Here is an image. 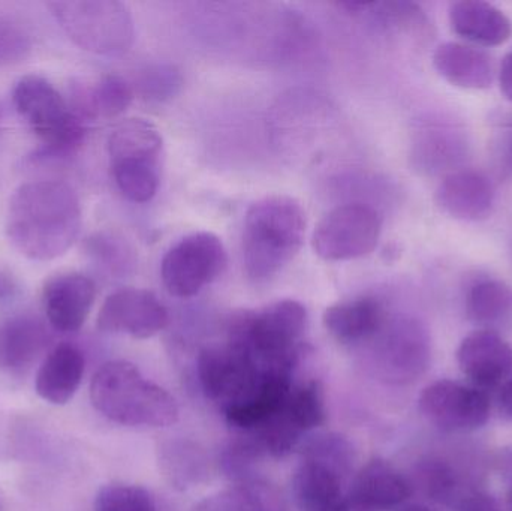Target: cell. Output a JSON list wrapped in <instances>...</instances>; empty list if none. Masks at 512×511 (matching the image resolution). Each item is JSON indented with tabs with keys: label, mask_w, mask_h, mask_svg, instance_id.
Wrapping results in <instances>:
<instances>
[{
	"label": "cell",
	"mask_w": 512,
	"mask_h": 511,
	"mask_svg": "<svg viewBox=\"0 0 512 511\" xmlns=\"http://www.w3.org/2000/svg\"><path fill=\"white\" fill-rule=\"evenodd\" d=\"M81 204L77 192L60 180L23 183L9 198L6 236L33 261H51L69 251L80 236Z\"/></svg>",
	"instance_id": "cell-1"
},
{
	"label": "cell",
	"mask_w": 512,
	"mask_h": 511,
	"mask_svg": "<svg viewBox=\"0 0 512 511\" xmlns=\"http://www.w3.org/2000/svg\"><path fill=\"white\" fill-rule=\"evenodd\" d=\"M93 407L123 426L168 428L179 420L176 399L125 360L105 363L90 383Z\"/></svg>",
	"instance_id": "cell-2"
},
{
	"label": "cell",
	"mask_w": 512,
	"mask_h": 511,
	"mask_svg": "<svg viewBox=\"0 0 512 511\" xmlns=\"http://www.w3.org/2000/svg\"><path fill=\"white\" fill-rule=\"evenodd\" d=\"M306 213L292 197L270 195L255 201L245 218L243 260L254 281H267L288 266L300 251Z\"/></svg>",
	"instance_id": "cell-3"
},
{
	"label": "cell",
	"mask_w": 512,
	"mask_h": 511,
	"mask_svg": "<svg viewBox=\"0 0 512 511\" xmlns=\"http://www.w3.org/2000/svg\"><path fill=\"white\" fill-rule=\"evenodd\" d=\"M306 323V308L300 302L279 300L259 311L234 317L228 342L242 348L265 371H294Z\"/></svg>",
	"instance_id": "cell-4"
},
{
	"label": "cell",
	"mask_w": 512,
	"mask_h": 511,
	"mask_svg": "<svg viewBox=\"0 0 512 511\" xmlns=\"http://www.w3.org/2000/svg\"><path fill=\"white\" fill-rule=\"evenodd\" d=\"M47 6L69 39L90 53L116 56L134 41V21L122 2L56 0Z\"/></svg>",
	"instance_id": "cell-5"
},
{
	"label": "cell",
	"mask_w": 512,
	"mask_h": 511,
	"mask_svg": "<svg viewBox=\"0 0 512 511\" xmlns=\"http://www.w3.org/2000/svg\"><path fill=\"white\" fill-rule=\"evenodd\" d=\"M12 101L17 113L44 143V155H65L83 143L84 120L45 78H21L15 84Z\"/></svg>",
	"instance_id": "cell-6"
},
{
	"label": "cell",
	"mask_w": 512,
	"mask_h": 511,
	"mask_svg": "<svg viewBox=\"0 0 512 511\" xmlns=\"http://www.w3.org/2000/svg\"><path fill=\"white\" fill-rule=\"evenodd\" d=\"M372 353V374L391 386L420 380L432 362V341L423 323L411 317L385 321Z\"/></svg>",
	"instance_id": "cell-7"
},
{
	"label": "cell",
	"mask_w": 512,
	"mask_h": 511,
	"mask_svg": "<svg viewBox=\"0 0 512 511\" xmlns=\"http://www.w3.org/2000/svg\"><path fill=\"white\" fill-rule=\"evenodd\" d=\"M228 258L224 243L216 234H189L165 254L161 264L162 282L171 296H197L204 287L224 273Z\"/></svg>",
	"instance_id": "cell-8"
},
{
	"label": "cell",
	"mask_w": 512,
	"mask_h": 511,
	"mask_svg": "<svg viewBox=\"0 0 512 511\" xmlns=\"http://www.w3.org/2000/svg\"><path fill=\"white\" fill-rule=\"evenodd\" d=\"M381 218L366 204L336 207L319 221L312 236L315 254L325 261H348L375 251Z\"/></svg>",
	"instance_id": "cell-9"
},
{
	"label": "cell",
	"mask_w": 512,
	"mask_h": 511,
	"mask_svg": "<svg viewBox=\"0 0 512 511\" xmlns=\"http://www.w3.org/2000/svg\"><path fill=\"white\" fill-rule=\"evenodd\" d=\"M418 405L423 416L445 432H471L483 428L492 408L484 390L450 380L427 386Z\"/></svg>",
	"instance_id": "cell-10"
},
{
	"label": "cell",
	"mask_w": 512,
	"mask_h": 511,
	"mask_svg": "<svg viewBox=\"0 0 512 511\" xmlns=\"http://www.w3.org/2000/svg\"><path fill=\"white\" fill-rule=\"evenodd\" d=\"M168 318L167 308L155 294L123 288L105 299L98 314V327L105 333L149 339L167 327Z\"/></svg>",
	"instance_id": "cell-11"
},
{
	"label": "cell",
	"mask_w": 512,
	"mask_h": 511,
	"mask_svg": "<svg viewBox=\"0 0 512 511\" xmlns=\"http://www.w3.org/2000/svg\"><path fill=\"white\" fill-rule=\"evenodd\" d=\"M96 285L81 273H62L45 282L42 305L48 323L62 333L80 330L86 323L93 303Z\"/></svg>",
	"instance_id": "cell-12"
},
{
	"label": "cell",
	"mask_w": 512,
	"mask_h": 511,
	"mask_svg": "<svg viewBox=\"0 0 512 511\" xmlns=\"http://www.w3.org/2000/svg\"><path fill=\"white\" fill-rule=\"evenodd\" d=\"M457 363L478 389H493L510 378L512 347L493 330H477L463 339Z\"/></svg>",
	"instance_id": "cell-13"
},
{
	"label": "cell",
	"mask_w": 512,
	"mask_h": 511,
	"mask_svg": "<svg viewBox=\"0 0 512 511\" xmlns=\"http://www.w3.org/2000/svg\"><path fill=\"white\" fill-rule=\"evenodd\" d=\"M411 492V483L393 465L372 459L352 480L346 500L349 509L382 511L399 507L411 497Z\"/></svg>",
	"instance_id": "cell-14"
},
{
	"label": "cell",
	"mask_w": 512,
	"mask_h": 511,
	"mask_svg": "<svg viewBox=\"0 0 512 511\" xmlns=\"http://www.w3.org/2000/svg\"><path fill=\"white\" fill-rule=\"evenodd\" d=\"M435 198L447 215L460 221H481L492 212L495 189L480 171L460 170L442 180Z\"/></svg>",
	"instance_id": "cell-15"
},
{
	"label": "cell",
	"mask_w": 512,
	"mask_h": 511,
	"mask_svg": "<svg viewBox=\"0 0 512 511\" xmlns=\"http://www.w3.org/2000/svg\"><path fill=\"white\" fill-rule=\"evenodd\" d=\"M298 511H348L342 476L315 459L303 458L292 477Z\"/></svg>",
	"instance_id": "cell-16"
},
{
	"label": "cell",
	"mask_w": 512,
	"mask_h": 511,
	"mask_svg": "<svg viewBox=\"0 0 512 511\" xmlns=\"http://www.w3.org/2000/svg\"><path fill=\"white\" fill-rule=\"evenodd\" d=\"M83 353L71 344L54 347L36 374L39 398L53 405H65L74 398L84 375Z\"/></svg>",
	"instance_id": "cell-17"
},
{
	"label": "cell",
	"mask_w": 512,
	"mask_h": 511,
	"mask_svg": "<svg viewBox=\"0 0 512 511\" xmlns=\"http://www.w3.org/2000/svg\"><path fill=\"white\" fill-rule=\"evenodd\" d=\"M322 323L340 344H360L378 335L385 324V314L378 300L361 297L331 305L325 309Z\"/></svg>",
	"instance_id": "cell-18"
},
{
	"label": "cell",
	"mask_w": 512,
	"mask_h": 511,
	"mask_svg": "<svg viewBox=\"0 0 512 511\" xmlns=\"http://www.w3.org/2000/svg\"><path fill=\"white\" fill-rule=\"evenodd\" d=\"M450 23L454 32L475 44L496 47L510 39V18L492 3L463 0L450 8Z\"/></svg>",
	"instance_id": "cell-19"
},
{
	"label": "cell",
	"mask_w": 512,
	"mask_h": 511,
	"mask_svg": "<svg viewBox=\"0 0 512 511\" xmlns=\"http://www.w3.org/2000/svg\"><path fill=\"white\" fill-rule=\"evenodd\" d=\"M433 65L453 86L471 90L492 86V60L478 48L460 42H445L433 53Z\"/></svg>",
	"instance_id": "cell-20"
},
{
	"label": "cell",
	"mask_w": 512,
	"mask_h": 511,
	"mask_svg": "<svg viewBox=\"0 0 512 511\" xmlns=\"http://www.w3.org/2000/svg\"><path fill=\"white\" fill-rule=\"evenodd\" d=\"M50 335L41 320L29 315L0 324V368L21 369L38 359Z\"/></svg>",
	"instance_id": "cell-21"
},
{
	"label": "cell",
	"mask_w": 512,
	"mask_h": 511,
	"mask_svg": "<svg viewBox=\"0 0 512 511\" xmlns=\"http://www.w3.org/2000/svg\"><path fill=\"white\" fill-rule=\"evenodd\" d=\"M189 511H291L283 495L261 479L239 482L198 501Z\"/></svg>",
	"instance_id": "cell-22"
},
{
	"label": "cell",
	"mask_w": 512,
	"mask_h": 511,
	"mask_svg": "<svg viewBox=\"0 0 512 511\" xmlns=\"http://www.w3.org/2000/svg\"><path fill=\"white\" fill-rule=\"evenodd\" d=\"M134 99V89L119 75H105L92 86H80L75 90V113L81 119H113L125 113Z\"/></svg>",
	"instance_id": "cell-23"
},
{
	"label": "cell",
	"mask_w": 512,
	"mask_h": 511,
	"mask_svg": "<svg viewBox=\"0 0 512 511\" xmlns=\"http://www.w3.org/2000/svg\"><path fill=\"white\" fill-rule=\"evenodd\" d=\"M466 312L469 320L483 330L499 329L512 324V287L504 281L487 279L469 291Z\"/></svg>",
	"instance_id": "cell-24"
},
{
	"label": "cell",
	"mask_w": 512,
	"mask_h": 511,
	"mask_svg": "<svg viewBox=\"0 0 512 511\" xmlns=\"http://www.w3.org/2000/svg\"><path fill=\"white\" fill-rule=\"evenodd\" d=\"M161 152V132L147 120H125L114 128L108 138L111 162L126 161V159L159 161Z\"/></svg>",
	"instance_id": "cell-25"
},
{
	"label": "cell",
	"mask_w": 512,
	"mask_h": 511,
	"mask_svg": "<svg viewBox=\"0 0 512 511\" xmlns=\"http://www.w3.org/2000/svg\"><path fill=\"white\" fill-rule=\"evenodd\" d=\"M114 182L126 200L149 203L159 188V161L126 159L111 162Z\"/></svg>",
	"instance_id": "cell-26"
},
{
	"label": "cell",
	"mask_w": 512,
	"mask_h": 511,
	"mask_svg": "<svg viewBox=\"0 0 512 511\" xmlns=\"http://www.w3.org/2000/svg\"><path fill=\"white\" fill-rule=\"evenodd\" d=\"M282 414L301 434L321 426L325 422V399L319 381L292 387Z\"/></svg>",
	"instance_id": "cell-27"
},
{
	"label": "cell",
	"mask_w": 512,
	"mask_h": 511,
	"mask_svg": "<svg viewBox=\"0 0 512 511\" xmlns=\"http://www.w3.org/2000/svg\"><path fill=\"white\" fill-rule=\"evenodd\" d=\"M418 485L436 503L450 504L459 497L460 480L451 465L441 459L421 462L417 468Z\"/></svg>",
	"instance_id": "cell-28"
},
{
	"label": "cell",
	"mask_w": 512,
	"mask_h": 511,
	"mask_svg": "<svg viewBox=\"0 0 512 511\" xmlns=\"http://www.w3.org/2000/svg\"><path fill=\"white\" fill-rule=\"evenodd\" d=\"M95 511H156V503L146 489L116 483L98 492Z\"/></svg>",
	"instance_id": "cell-29"
},
{
	"label": "cell",
	"mask_w": 512,
	"mask_h": 511,
	"mask_svg": "<svg viewBox=\"0 0 512 511\" xmlns=\"http://www.w3.org/2000/svg\"><path fill=\"white\" fill-rule=\"evenodd\" d=\"M165 450L167 452L162 462L167 467V476H170L176 485L188 488L191 483L198 482V479L204 476V462L207 461L197 447L176 443Z\"/></svg>",
	"instance_id": "cell-30"
},
{
	"label": "cell",
	"mask_w": 512,
	"mask_h": 511,
	"mask_svg": "<svg viewBox=\"0 0 512 511\" xmlns=\"http://www.w3.org/2000/svg\"><path fill=\"white\" fill-rule=\"evenodd\" d=\"M303 458L315 459L336 470L340 476L348 474L354 459L351 443L339 434H325L313 438L303 452Z\"/></svg>",
	"instance_id": "cell-31"
},
{
	"label": "cell",
	"mask_w": 512,
	"mask_h": 511,
	"mask_svg": "<svg viewBox=\"0 0 512 511\" xmlns=\"http://www.w3.org/2000/svg\"><path fill=\"white\" fill-rule=\"evenodd\" d=\"M182 87V75L174 66L147 68L138 78L137 90L149 101H165L173 98Z\"/></svg>",
	"instance_id": "cell-32"
},
{
	"label": "cell",
	"mask_w": 512,
	"mask_h": 511,
	"mask_svg": "<svg viewBox=\"0 0 512 511\" xmlns=\"http://www.w3.org/2000/svg\"><path fill=\"white\" fill-rule=\"evenodd\" d=\"M32 47V36L26 27L12 18L0 17V66L23 62Z\"/></svg>",
	"instance_id": "cell-33"
},
{
	"label": "cell",
	"mask_w": 512,
	"mask_h": 511,
	"mask_svg": "<svg viewBox=\"0 0 512 511\" xmlns=\"http://www.w3.org/2000/svg\"><path fill=\"white\" fill-rule=\"evenodd\" d=\"M459 511H504L499 501L487 492L475 491L459 501Z\"/></svg>",
	"instance_id": "cell-34"
},
{
	"label": "cell",
	"mask_w": 512,
	"mask_h": 511,
	"mask_svg": "<svg viewBox=\"0 0 512 511\" xmlns=\"http://www.w3.org/2000/svg\"><path fill=\"white\" fill-rule=\"evenodd\" d=\"M499 83H501V90L505 98L512 102V51L502 60Z\"/></svg>",
	"instance_id": "cell-35"
},
{
	"label": "cell",
	"mask_w": 512,
	"mask_h": 511,
	"mask_svg": "<svg viewBox=\"0 0 512 511\" xmlns=\"http://www.w3.org/2000/svg\"><path fill=\"white\" fill-rule=\"evenodd\" d=\"M17 281L9 273L0 270V300H8L17 293Z\"/></svg>",
	"instance_id": "cell-36"
},
{
	"label": "cell",
	"mask_w": 512,
	"mask_h": 511,
	"mask_svg": "<svg viewBox=\"0 0 512 511\" xmlns=\"http://www.w3.org/2000/svg\"><path fill=\"white\" fill-rule=\"evenodd\" d=\"M499 405H501V410L504 411L505 416L512 419V377L505 381L504 387H502Z\"/></svg>",
	"instance_id": "cell-37"
},
{
	"label": "cell",
	"mask_w": 512,
	"mask_h": 511,
	"mask_svg": "<svg viewBox=\"0 0 512 511\" xmlns=\"http://www.w3.org/2000/svg\"><path fill=\"white\" fill-rule=\"evenodd\" d=\"M505 162H507L508 168L512 170V134L508 137L507 146H505Z\"/></svg>",
	"instance_id": "cell-38"
},
{
	"label": "cell",
	"mask_w": 512,
	"mask_h": 511,
	"mask_svg": "<svg viewBox=\"0 0 512 511\" xmlns=\"http://www.w3.org/2000/svg\"><path fill=\"white\" fill-rule=\"evenodd\" d=\"M399 511H433V510L429 509V507H426V506H420V504H412V506L403 507V509H400Z\"/></svg>",
	"instance_id": "cell-39"
},
{
	"label": "cell",
	"mask_w": 512,
	"mask_h": 511,
	"mask_svg": "<svg viewBox=\"0 0 512 511\" xmlns=\"http://www.w3.org/2000/svg\"><path fill=\"white\" fill-rule=\"evenodd\" d=\"M507 507L508 511H512V486L510 488V491H508L507 495Z\"/></svg>",
	"instance_id": "cell-40"
},
{
	"label": "cell",
	"mask_w": 512,
	"mask_h": 511,
	"mask_svg": "<svg viewBox=\"0 0 512 511\" xmlns=\"http://www.w3.org/2000/svg\"><path fill=\"white\" fill-rule=\"evenodd\" d=\"M3 120H5V111H3V107L0 105V134H2Z\"/></svg>",
	"instance_id": "cell-41"
},
{
	"label": "cell",
	"mask_w": 512,
	"mask_h": 511,
	"mask_svg": "<svg viewBox=\"0 0 512 511\" xmlns=\"http://www.w3.org/2000/svg\"><path fill=\"white\" fill-rule=\"evenodd\" d=\"M0 511H2V504H0Z\"/></svg>",
	"instance_id": "cell-42"
}]
</instances>
